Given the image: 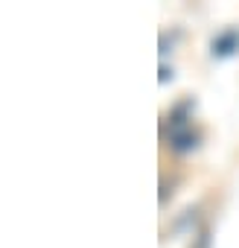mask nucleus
Here are the masks:
<instances>
[{
  "mask_svg": "<svg viewBox=\"0 0 239 248\" xmlns=\"http://www.w3.org/2000/svg\"><path fill=\"white\" fill-rule=\"evenodd\" d=\"M213 56H233L236 50H239V30H224V32H219L216 38H213Z\"/></svg>",
  "mask_w": 239,
  "mask_h": 248,
  "instance_id": "f03ea898",
  "label": "nucleus"
},
{
  "mask_svg": "<svg viewBox=\"0 0 239 248\" xmlns=\"http://www.w3.org/2000/svg\"><path fill=\"white\" fill-rule=\"evenodd\" d=\"M166 79H172V70H166V67H161V82H166Z\"/></svg>",
  "mask_w": 239,
  "mask_h": 248,
  "instance_id": "7ed1b4c3",
  "label": "nucleus"
},
{
  "mask_svg": "<svg viewBox=\"0 0 239 248\" xmlns=\"http://www.w3.org/2000/svg\"><path fill=\"white\" fill-rule=\"evenodd\" d=\"M198 132L193 129V126H178V129H169V146L175 149V152H190V149H195L198 146Z\"/></svg>",
  "mask_w": 239,
  "mask_h": 248,
  "instance_id": "f257e3e1",
  "label": "nucleus"
}]
</instances>
